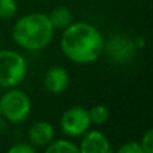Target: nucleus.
Masks as SVG:
<instances>
[{"label": "nucleus", "instance_id": "4468645a", "mask_svg": "<svg viewBox=\"0 0 153 153\" xmlns=\"http://www.w3.org/2000/svg\"><path fill=\"white\" fill-rule=\"evenodd\" d=\"M141 146H143L144 153H153V130L148 129L145 132V134L143 136L141 140Z\"/></svg>", "mask_w": 153, "mask_h": 153}, {"label": "nucleus", "instance_id": "20e7f679", "mask_svg": "<svg viewBox=\"0 0 153 153\" xmlns=\"http://www.w3.org/2000/svg\"><path fill=\"white\" fill-rule=\"evenodd\" d=\"M0 110L10 122L20 124L28 117L31 111V100L24 91L11 89L0 98Z\"/></svg>", "mask_w": 153, "mask_h": 153}, {"label": "nucleus", "instance_id": "9b49d317", "mask_svg": "<svg viewBox=\"0 0 153 153\" xmlns=\"http://www.w3.org/2000/svg\"><path fill=\"white\" fill-rule=\"evenodd\" d=\"M46 152L47 153H78L79 152V146L75 145L74 143L69 140H55L51 141L47 146H45Z\"/></svg>", "mask_w": 153, "mask_h": 153}, {"label": "nucleus", "instance_id": "423d86ee", "mask_svg": "<svg viewBox=\"0 0 153 153\" xmlns=\"http://www.w3.org/2000/svg\"><path fill=\"white\" fill-rule=\"evenodd\" d=\"M103 51L114 63L124 65L134 58L137 47L134 45V40L130 38L125 35H113L103 42Z\"/></svg>", "mask_w": 153, "mask_h": 153}, {"label": "nucleus", "instance_id": "0eeeda50", "mask_svg": "<svg viewBox=\"0 0 153 153\" xmlns=\"http://www.w3.org/2000/svg\"><path fill=\"white\" fill-rule=\"evenodd\" d=\"M82 153H109L111 146L108 137L100 130H90L85 133V137L79 146Z\"/></svg>", "mask_w": 153, "mask_h": 153}, {"label": "nucleus", "instance_id": "ddd939ff", "mask_svg": "<svg viewBox=\"0 0 153 153\" xmlns=\"http://www.w3.org/2000/svg\"><path fill=\"white\" fill-rule=\"evenodd\" d=\"M16 10V0H0V19H11Z\"/></svg>", "mask_w": 153, "mask_h": 153}, {"label": "nucleus", "instance_id": "2eb2a0df", "mask_svg": "<svg viewBox=\"0 0 153 153\" xmlns=\"http://www.w3.org/2000/svg\"><path fill=\"white\" fill-rule=\"evenodd\" d=\"M117 152H118V153H144L141 144L140 143H136V141L124 144L122 146H120V148L117 149Z\"/></svg>", "mask_w": 153, "mask_h": 153}, {"label": "nucleus", "instance_id": "dca6fc26", "mask_svg": "<svg viewBox=\"0 0 153 153\" xmlns=\"http://www.w3.org/2000/svg\"><path fill=\"white\" fill-rule=\"evenodd\" d=\"M35 152V146H32L31 144H15L8 149V153H34Z\"/></svg>", "mask_w": 153, "mask_h": 153}, {"label": "nucleus", "instance_id": "1a4fd4ad", "mask_svg": "<svg viewBox=\"0 0 153 153\" xmlns=\"http://www.w3.org/2000/svg\"><path fill=\"white\" fill-rule=\"evenodd\" d=\"M54 126L50 122L38 121L31 125L28 130V140L32 146L45 148L54 140Z\"/></svg>", "mask_w": 153, "mask_h": 153}, {"label": "nucleus", "instance_id": "f3484780", "mask_svg": "<svg viewBox=\"0 0 153 153\" xmlns=\"http://www.w3.org/2000/svg\"><path fill=\"white\" fill-rule=\"evenodd\" d=\"M0 117H1V110H0Z\"/></svg>", "mask_w": 153, "mask_h": 153}, {"label": "nucleus", "instance_id": "f257e3e1", "mask_svg": "<svg viewBox=\"0 0 153 153\" xmlns=\"http://www.w3.org/2000/svg\"><path fill=\"white\" fill-rule=\"evenodd\" d=\"M103 42L105 39L95 26L87 22H75L63 30L61 48L71 62L87 65L102 55Z\"/></svg>", "mask_w": 153, "mask_h": 153}, {"label": "nucleus", "instance_id": "9d476101", "mask_svg": "<svg viewBox=\"0 0 153 153\" xmlns=\"http://www.w3.org/2000/svg\"><path fill=\"white\" fill-rule=\"evenodd\" d=\"M54 30H65L73 23V13L67 7H56L47 15Z\"/></svg>", "mask_w": 153, "mask_h": 153}, {"label": "nucleus", "instance_id": "7ed1b4c3", "mask_svg": "<svg viewBox=\"0 0 153 153\" xmlns=\"http://www.w3.org/2000/svg\"><path fill=\"white\" fill-rule=\"evenodd\" d=\"M27 74V63L22 54L13 50H0V87L18 86Z\"/></svg>", "mask_w": 153, "mask_h": 153}, {"label": "nucleus", "instance_id": "6e6552de", "mask_svg": "<svg viewBox=\"0 0 153 153\" xmlns=\"http://www.w3.org/2000/svg\"><path fill=\"white\" fill-rule=\"evenodd\" d=\"M70 83L69 73L62 66H53L45 75V86L53 94H61L66 91Z\"/></svg>", "mask_w": 153, "mask_h": 153}, {"label": "nucleus", "instance_id": "f03ea898", "mask_svg": "<svg viewBox=\"0 0 153 153\" xmlns=\"http://www.w3.org/2000/svg\"><path fill=\"white\" fill-rule=\"evenodd\" d=\"M54 31L55 30L46 13L32 12L16 20L12 28V36L16 45L24 50L39 51L51 43Z\"/></svg>", "mask_w": 153, "mask_h": 153}, {"label": "nucleus", "instance_id": "f8f14e48", "mask_svg": "<svg viewBox=\"0 0 153 153\" xmlns=\"http://www.w3.org/2000/svg\"><path fill=\"white\" fill-rule=\"evenodd\" d=\"M89 111V117L91 124L94 125H103L106 124V121L110 117V113H109L108 108L105 105H94Z\"/></svg>", "mask_w": 153, "mask_h": 153}, {"label": "nucleus", "instance_id": "39448f33", "mask_svg": "<svg viewBox=\"0 0 153 153\" xmlns=\"http://www.w3.org/2000/svg\"><path fill=\"white\" fill-rule=\"evenodd\" d=\"M91 121L87 109L82 106H73L67 109L61 117V129L70 137L83 136L89 130Z\"/></svg>", "mask_w": 153, "mask_h": 153}]
</instances>
